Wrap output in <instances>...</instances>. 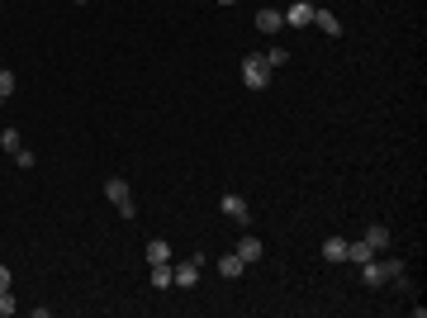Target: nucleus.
Instances as JSON below:
<instances>
[{"mask_svg": "<svg viewBox=\"0 0 427 318\" xmlns=\"http://www.w3.org/2000/svg\"><path fill=\"white\" fill-rule=\"evenodd\" d=\"M394 276H403V262H399V257H385V262H380V257H371V262L361 266V280H366L371 290H380V285H389Z\"/></svg>", "mask_w": 427, "mask_h": 318, "instance_id": "nucleus-1", "label": "nucleus"}, {"mask_svg": "<svg viewBox=\"0 0 427 318\" xmlns=\"http://www.w3.org/2000/svg\"><path fill=\"white\" fill-rule=\"evenodd\" d=\"M271 72H275V67L266 62V53H247L242 57V86H247V90H266Z\"/></svg>", "mask_w": 427, "mask_h": 318, "instance_id": "nucleus-2", "label": "nucleus"}, {"mask_svg": "<svg viewBox=\"0 0 427 318\" xmlns=\"http://www.w3.org/2000/svg\"><path fill=\"white\" fill-rule=\"evenodd\" d=\"M105 200L124 214V218H138V205H134V195H129V181H124V176H109L105 181Z\"/></svg>", "mask_w": 427, "mask_h": 318, "instance_id": "nucleus-3", "label": "nucleus"}, {"mask_svg": "<svg viewBox=\"0 0 427 318\" xmlns=\"http://www.w3.org/2000/svg\"><path fill=\"white\" fill-rule=\"evenodd\" d=\"M218 209H223V218H233V223H242V228L252 223V205H247L242 195H233V190H228V195L218 200Z\"/></svg>", "mask_w": 427, "mask_h": 318, "instance_id": "nucleus-4", "label": "nucleus"}, {"mask_svg": "<svg viewBox=\"0 0 427 318\" xmlns=\"http://www.w3.org/2000/svg\"><path fill=\"white\" fill-rule=\"evenodd\" d=\"M314 10H319V5H309V0H294L290 10H280V19H285V29H304V24H314Z\"/></svg>", "mask_w": 427, "mask_h": 318, "instance_id": "nucleus-5", "label": "nucleus"}, {"mask_svg": "<svg viewBox=\"0 0 427 318\" xmlns=\"http://www.w3.org/2000/svg\"><path fill=\"white\" fill-rule=\"evenodd\" d=\"M200 266H204V257H200V252H195V257H190L186 266H171V285H195V280H200Z\"/></svg>", "mask_w": 427, "mask_h": 318, "instance_id": "nucleus-6", "label": "nucleus"}, {"mask_svg": "<svg viewBox=\"0 0 427 318\" xmlns=\"http://www.w3.org/2000/svg\"><path fill=\"white\" fill-rule=\"evenodd\" d=\"M238 257H242V262H247V266H257V262H261V257H266V242H261V238H252V233H247V238L238 242Z\"/></svg>", "mask_w": 427, "mask_h": 318, "instance_id": "nucleus-7", "label": "nucleus"}, {"mask_svg": "<svg viewBox=\"0 0 427 318\" xmlns=\"http://www.w3.org/2000/svg\"><path fill=\"white\" fill-rule=\"evenodd\" d=\"M214 271H218L223 280H238L242 271H247V262H242L238 252H223V257H218V266H214Z\"/></svg>", "mask_w": 427, "mask_h": 318, "instance_id": "nucleus-8", "label": "nucleus"}, {"mask_svg": "<svg viewBox=\"0 0 427 318\" xmlns=\"http://www.w3.org/2000/svg\"><path fill=\"white\" fill-rule=\"evenodd\" d=\"M257 29H261L266 38H271V33H280V29H285V19H280V10H271V5H266V10H257Z\"/></svg>", "mask_w": 427, "mask_h": 318, "instance_id": "nucleus-9", "label": "nucleus"}, {"mask_svg": "<svg viewBox=\"0 0 427 318\" xmlns=\"http://www.w3.org/2000/svg\"><path fill=\"white\" fill-rule=\"evenodd\" d=\"M371 257H380V252H375L371 242L366 238H356V242H347V262H356V266H366L371 262Z\"/></svg>", "mask_w": 427, "mask_h": 318, "instance_id": "nucleus-10", "label": "nucleus"}, {"mask_svg": "<svg viewBox=\"0 0 427 318\" xmlns=\"http://www.w3.org/2000/svg\"><path fill=\"white\" fill-rule=\"evenodd\" d=\"M157 262H171V242L152 238V242H147V266H157Z\"/></svg>", "mask_w": 427, "mask_h": 318, "instance_id": "nucleus-11", "label": "nucleus"}, {"mask_svg": "<svg viewBox=\"0 0 427 318\" xmlns=\"http://www.w3.org/2000/svg\"><path fill=\"white\" fill-rule=\"evenodd\" d=\"M366 242H371L375 252H385V247H389V228H385V223H371V228H366Z\"/></svg>", "mask_w": 427, "mask_h": 318, "instance_id": "nucleus-12", "label": "nucleus"}, {"mask_svg": "<svg viewBox=\"0 0 427 318\" xmlns=\"http://www.w3.org/2000/svg\"><path fill=\"white\" fill-rule=\"evenodd\" d=\"M323 257L328 262H347V238H328L323 242Z\"/></svg>", "mask_w": 427, "mask_h": 318, "instance_id": "nucleus-13", "label": "nucleus"}, {"mask_svg": "<svg viewBox=\"0 0 427 318\" xmlns=\"http://www.w3.org/2000/svg\"><path fill=\"white\" fill-rule=\"evenodd\" d=\"M314 24H319L323 33H337V29H342V19H337L332 10H314Z\"/></svg>", "mask_w": 427, "mask_h": 318, "instance_id": "nucleus-14", "label": "nucleus"}, {"mask_svg": "<svg viewBox=\"0 0 427 318\" xmlns=\"http://www.w3.org/2000/svg\"><path fill=\"white\" fill-rule=\"evenodd\" d=\"M171 285V262H157L152 266V290H166Z\"/></svg>", "mask_w": 427, "mask_h": 318, "instance_id": "nucleus-15", "label": "nucleus"}, {"mask_svg": "<svg viewBox=\"0 0 427 318\" xmlns=\"http://www.w3.org/2000/svg\"><path fill=\"white\" fill-rule=\"evenodd\" d=\"M0 148H5V152L15 157V152L24 148V138H19V129H5V133H0Z\"/></svg>", "mask_w": 427, "mask_h": 318, "instance_id": "nucleus-16", "label": "nucleus"}, {"mask_svg": "<svg viewBox=\"0 0 427 318\" xmlns=\"http://www.w3.org/2000/svg\"><path fill=\"white\" fill-rule=\"evenodd\" d=\"M266 62H271V67H285V62H290V48H280V43L266 48Z\"/></svg>", "mask_w": 427, "mask_h": 318, "instance_id": "nucleus-17", "label": "nucleus"}, {"mask_svg": "<svg viewBox=\"0 0 427 318\" xmlns=\"http://www.w3.org/2000/svg\"><path fill=\"white\" fill-rule=\"evenodd\" d=\"M10 95H15V72L0 67V100H10Z\"/></svg>", "mask_w": 427, "mask_h": 318, "instance_id": "nucleus-18", "label": "nucleus"}, {"mask_svg": "<svg viewBox=\"0 0 427 318\" xmlns=\"http://www.w3.org/2000/svg\"><path fill=\"white\" fill-rule=\"evenodd\" d=\"M15 309H19V304H15V294H10V290H0V318H10Z\"/></svg>", "mask_w": 427, "mask_h": 318, "instance_id": "nucleus-19", "label": "nucleus"}, {"mask_svg": "<svg viewBox=\"0 0 427 318\" xmlns=\"http://www.w3.org/2000/svg\"><path fill=\"white\" fill-rule=\"evenodd\" d=\"M0 290H10V271L5 266H0Z\"/></svg>", "mask_w": 427, "mask_h": 318, "instance_id": "nucleus-20", "label": "nucleus"}, {"mask_svg": "<svg viewBox=\"0 0 427 318\" xmlns=\"http://www.w3.org/2000/svg\"><path fill=\"white\" fill-rule=\"evenodd\" d=\"M218 5H238V0H218Z\"/></svg>", "mask_w": 427, "mask_h": 318, "instance_id": "nucleus-21", "label": "nucleus"}, {"mask_svg": "<svg viewBox=\"0 0 427 318\" xmlns=\"http://www.w3.org/2000/svg\"><path fill=\"white\" fill-rule=\"evenodd\" d=\"M76 5H86V0H76Z\"/></svg>", "mask_w": 427, "mask_h": 318, "instance_id": "nucleus-22", "label": "nucleus"}]
</instances>
